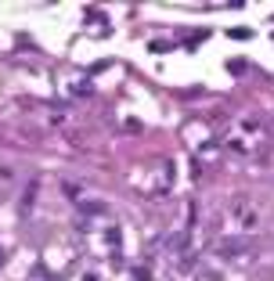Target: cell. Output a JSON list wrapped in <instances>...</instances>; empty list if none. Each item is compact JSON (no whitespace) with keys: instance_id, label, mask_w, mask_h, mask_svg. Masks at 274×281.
Instances as JSON below:
<instances>
[{"instance_id":"cell-1","label":"cell","mask_w":274,"mask_h":281,"mask_svg":"<svg viewBox=\"0 0 274 281\" xmlns=\"http://www.w3.org/2000/svg\"><path fill=\"white\" fill-rule=\"evenodd\" d=\"M83 213L94 216V213H105V206H98V202H83Z\"/></svg>"}]
</instances>
